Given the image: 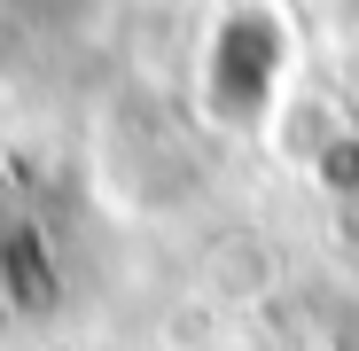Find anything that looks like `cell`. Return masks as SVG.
I'll list each match as a JSON object with an SVG mask.
<instances>
[{
    "mask_svg": "<svg viewBox=\"0 0 359 351\" xmlns=\"http://www.w3.org/2000/svg\"><path fill=\"white\" fill-rule=\"evenodd\" d=\"M281 71H289V32L273 24V8H226V24L203 39V109L250 133L281 102Z\"/></svg>",
    "mask_w": 359,
    "mask_h": 351,
    "instance_id": "1",
    "label": "cell"
}]
</instances>
